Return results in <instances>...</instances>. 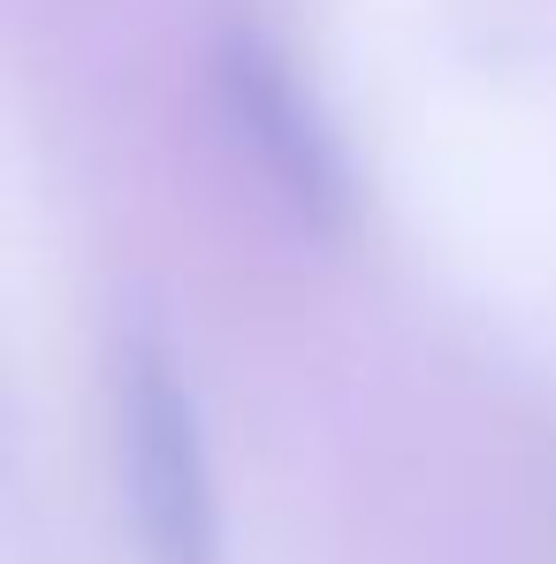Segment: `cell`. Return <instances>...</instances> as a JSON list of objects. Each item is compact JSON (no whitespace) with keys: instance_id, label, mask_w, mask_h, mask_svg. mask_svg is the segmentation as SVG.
<instances>
[{"instance_id":"7a4b0ae2","label":"cell","mask_w":556,"mask_h":564,"mask_svg":"<svg viewBox=\"0 0 556 564\" xmlns=\"http://www.w3.org/2000/svg\"><path fill=\"white\" fill-rule=\"evenodd\" d=\"M221 93H229V115L244 122L252 153L268 161V176H275L305 214H344V206H351L344 138H336V122L320 115L313 85L297 77V62L282 54L275 39L229 31V39H221Z\"/></svg>"},{"instance_id":"6da1fadb","label":"cell","mask_w":556,"mask_h":564,"mask_svg":"<svg viewBox=\"0 0 556 564\" xmlns=\"http://www.w3.org/2000/svg\"><path fill=\"white\" fill-rule=\"evenodd\" d=\"M115 451L145 564H221L229 534L198 397L153 336H130L115 359Z\"/></svg>"}]
</instances>
